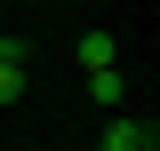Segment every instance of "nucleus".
<instances>
[{"mask_svg":"<svg viewBox=\"0 0 160 151\" xmlns=\"http://www.w3.org/2000/svg\"><path fill=\"white\" fill-rule=\"evenodd\" d=\"M24 95V64H0V103H16Z\"/></svg>","mask_w":160,"mask_h":151,"instance_id":"nucleus-4","label":"nucleus"},{"mask_svg":"<svg viewBox=\"0 0 160 151\" xmlns=\"http://www.w3.org/2000/svg\"><path fill=\"white\" fill-rule=\"evenodd\" d=\"M80 64H88V72L120 64V40H112V32H80Z\"/></svg>","mask_w":160,"mask_h":151,"instance_id":"nucleus-3","label":"nucleus"},{"mask_svg":"<svg viewBox=\"0 0 160 151\" xmlns=\"http://www.w3.org/2000/svg\"><path fill=\"white\" fill-rule=\"evenodd\" d=\"M88 103H128V80H120V64H104V72H88Z\"/></svg>","mask_w":160,"mask_h":151,"instance_id":"nucleus-2","label":"nucleus"},{"mask_svg":"<svg viewBox=\"0 0 160 151\" xmlns=\"http://www.w3.org/2000/svg\"><path fill=\"white\" fill-rule=\"evenodd\" d=\"M144 135H152L144 119H128V112H112V119H104V135H96V151H136Z\"/></svg>","mask_w":160,"mask_h":151,"instance_id":"nucleus-1","label":"nucleus"},{"mask_svg":"<svg viewBox=\"0 0 160 151\" xmlns=\"http://www.w3.org/2000/svg\"><path fill=\"white\" fill-rule=\"evenodd\" d=\"M136 151H160V143H152V135H144V143H136Z\"/></svg>","mask_w":160,"mask_h":151,"instance_id":"nucleus-5","label":"nucleus"}]
</instances>
